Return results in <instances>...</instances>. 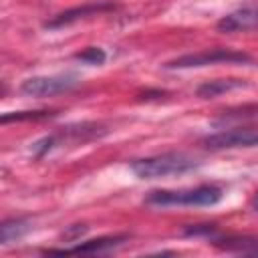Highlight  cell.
<instances>
[{"label": "cell", "instance_id": "cell-1", "mask_svg": "<svg viewBox=\"0 0 258 258\" xmlns=\"http://www.w3.org/2000/svg\"><path fill=\"white\" fill-rule=\"evenodd\" d=\"M222 187L218 185H198L185 189H153L145 196L149 206H214L222 200Z\"/></svg>", "mask_w": 258, "mask_h": 258}, {"label": "cell", "instance_id": "cell-2", "mask_svg": "<svg viewBox=\"0 0 258 258\" xmlns=\"http://www.w3.org/2000/svg\"><path fill=\"white\" fill-rule=\"evenodd\" d=\"M196 167L198 163L183 153H163V155L143 157L131 163V171L139 179H159L167 175H181Z\"/></svg>", "mask_w": 258, "mask_h": 258}, {"label": "cell", "instance_id": "cell-3", "mask_svg": "<svg viewBox=\"0 0 258 258\" xmlns=\"http://www.w3.org/2000/svg\"><path fill=\"white\" fill-rule=\"evenodd\" d=\"M220 62H250V56L246 52H238L232 48H212V50L177 56L173 60H167L163 67L165 69H198V67L220 64Z\"/></svg>", "mask_w": 258, "mask_h": 258}, {"label": "cell", "instance_id": "cell-4", "mask_svg": "<svg viewBox=\"0 0 258 258\" xmlns=\"http://www.w3.org/2000/svg\"><path fill=\"white\" fill-rule=\"evenodd\" d=\"M79 85L75 75H50V77H30L22 81L20 91L28 97H54L67 93Z\"/></svg>", "mask_w": 258, "mask_h": 258}, {"label": "cell", "instance_id": "cell-5", "mask_svg": "<svg viewBox=\"0 0 258 258\" xmlns=\"http://www.w3.org/2000/svg\"><path fill=\"white\" fill-rule=\"evenodd\" d=\"M206 149H236V147H256L258 145V127H236L226 129L214 135L204 137Z\"/></svg>", "mask_w": 258, "mask_h": 258}, {"label": "cell", "instance_id": "cell-6", "mask_svg": "<svg viewBox=\"0 0 258 258\" xmlns=\"http://www.w3.org/2000/svg\"><path fill=\"white\" fill-rule=\"evenodd\" d=\"M220 32H244V30H254L258 28V4L242 6L226 16H222L216 24Z\"/></svg>", "mask_w": 258, "mask_h": 258}, {"label": "cell", "instance_id": "cell-7", "mask_svg": "<svg viewBox=\"0 0 258 258\" xmlns=\"http://www.w3.org/2000/svg\"><path fill=\"white\" fill-rule=\"evenodd\" d=\"M115 4L105 0V2H95V4H83V6H77V8H69L60 14H56L52 20H48L44 26L46 28H62V26H69L73 22H79V20H85L89 16H97L105 10H111Z\"/></svg>", "mask_w": 258, "mask_h": 258}, {"label": "cell", "instance_id": "cell-8", "mask_svg": "<svg viewBox=\"0 0 258 258\" xmlns=\"http://www.w3.org/2000/svg\"><path fill=\"white\" fill-rule=\"evenodd\" d=\"M125 240H127V236H103V238H95V240L77 244L73 248L50 250V252H54V254H101V252H109V250L119 248Z\"/></svg>", "mask_w": 258, "mask_h": 258}, {"label": "cell", "instance_id": "cell-9", "mask_svg": "<svg viewBox=\"0 0 258 258\" xmlns=\"http://www.w3.org/2000/svg\"><path fill=\"white\" fill-rule=\"evenodd\" d=\"M240 87H246V81H242V79H216V81H208V83L200 85L198 97L214 99V97H220V95L234 91V89H240Z\"/></svg>", "mask_w": 258, "mask_h": 258}, {"label": "cell", "instance_id": "cell-10", "mask_svg": "<svg viewBox=\"0 0 258 258\" xmlns=\"http://www.w3.org/2000/svg\"><path fill=\"white\" fill-rule=\"evenodd\" d=\"M30 230V222L28 220H22V218H16V220H6L0 228V242L6 246L18 238H22L26 232Z\"/></svg>", "mask_w": 258, "mask_h": 258}, {"label": "cell", "instance_id": "cell-11", "mask_svg": "<svg viewBox=\"0 0 258 258\" xmlns=\"http://www.w3.org/2000/svg\"><path fill=\"white\" fill-rule=\"evenodd\" d=\"M52 111H20V113H4L2 115V123H10V121H30V119H46L52 117Z\"/></svg>", "mask_w": 258, "mask_h": 258}, {"label": "cell", "instance_id": "cell-12", "mask_svg": "<svg viewBox=\"0 0 258 258\" xmlns=\"http://www.w3.org/2000/svg\"><path fill=\"white\" fill-rule=\"evenodd\" d=\"M75 58L81 60V62H87V64H103L105 58H107V54H105V50L99 48V46H89V48H85L83 52H77Z\"/></svg>", "mask_w": 258, "mask_h": 258}, {"label": "cell", "instance_id": "cell-13", "mask_svg": "<svg viewBox=\"0 0 258 258\" xmlns=\"http://www.w3.org/2000/svg\"><path fill=\"white\" fill-rule=\"evenodd\" d=\"M87 230H89V226H85V224H73L67 232H62V238H64V240L75 242V240H79Z\"/></svg>", "mask_w": 258, "mask_h": 258}, {"label": "cell", "instance_id": "cell-14", "mask_svg": "<svg viewBox=\"0 0 258 258\" xmlns=\"http://www.w3.org/2000/svg\"><path fill=\"white\" fill-rule=\"evenodd\" d=\"M214 232V226L212 224H202V226H191L185 230V236H210Z\"/></svg>", "mask_w": 258, "mask_h": 258}, {"label": "cell", "instance_id": "cell-15", "mask_svg": "<svg viewBox=\"0 0 258 258\" xmlns=\"http://www.w3.org/2000/svg\"><path fill=\"white\" fill-rule=\"evenodd\" d=\"M252 208L258 212V191H256V194H254V198H252Z\"/></svg>", "mask_w": 258, "mask_h": 258}]
</instances>
